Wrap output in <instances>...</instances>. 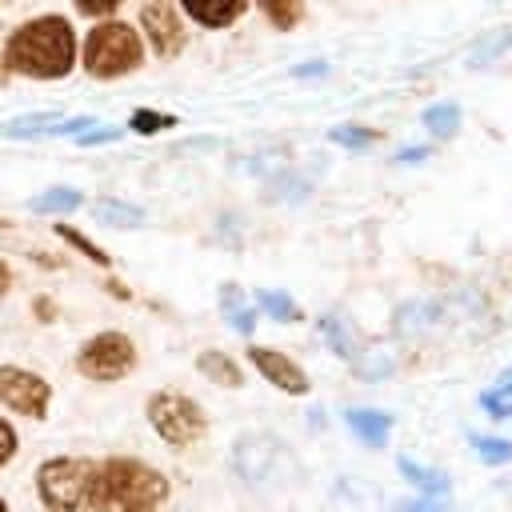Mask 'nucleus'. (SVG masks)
<instances>
[{
  "label": "nucleus",
  "instance_id": "1",
  "mask_svg": "<svg viewBox=\"0 0 512 512\" xmlns=\"http://www.w3.org/2000/svg\"><path fill=\"white\" fill-rule=\"evenodd\" d=\"M0 64L16 80L60 84L80 68V32L68 12H36L0 40Z\"/></svg>",
  "mask_w": 512,
  "mask_h": 512
},
{
  "label": "nucleus",
  "instance_id": "2",
  "mask_svg": "<svg viewBox=\"0 0 512 512\" xmlns=\"http://www.w3.org/2000/svg\"><path fill=\"white\" fill-rule=\"evenodd\" d=\"M172 500V480L144 456H96L88 512H160Z\"/></svg>",
  "mask_w": 512,
  "mask_h": 512
},
{
  "label": "nucleus",
  "instance_id": "3",
  "mask_svg": "<svg viewBox=\"0 0 512 512\" xmlns=\"http://www.w3.org/2000/svg\"><path fill=\"white\" fill-rule=\"evenodd\" d=\"M148 64V48L140 40V28L124 16H108L88 24L80 32V72L96 84H116L136 76Z\"/></svg>",
  "mask_w": 512,
  "mask_h": 512
},
{
  "label": "nucleus",
  "instance_id": "4",
  "mask_svg": "<svg viewBox=\"0 0 512 512\" xmlns=\"http://www.w3.org/2000/svg\"><path fill=\"white\" fill-rule=\"evenodd\" d=\"M228 464L236 472V480H244V488L260 492V496H280L288 488H296L300 480V460L296 452L272 436V432H244L232 440Z\"/></svg>",
  "mask_w": 512,
  "mask_h": 512
},
{
  "label": "nucleus",
  "instance_id": "5",
  "mask_svg": "<svg viewBox=\"0 0 512 512\" xmlns=\"http://www.w3.org/2000/svg\"><path fill=\"white\" fill-rule=\"evenodd\" d=\"M144 420L160 444L172 452H192L208 440V412L196 396L180 388H152L144 400Z\"/></svg>",
  "mask_w": 512,
  "mask_h": 512
},
{
  "label": "nucleus",
  "instance_id": "6",
  "mask_svg": "<svg viewBox=\"0 0 512 512\" xmlns=\"http://www.w3.org/2000/svg\"><path fill=\"white\" fill-rule=\"evenodd\" d=\"M96 456L56 452L44 456L32 472V492L44 512H88V488H92Z\"/></svg>",
  "mask_w": 512,
  "mask_h": 512
},
{
  "label": "nucleus",
  "instance_id": "7",
  "mask_svg": "<svg viewBox=\"0 0 512 512\" xmlns=\"http://www.w3.org/2000/svg\"><path fill=\"white\" fill-rule=\"evenodd\" d=\"M136 364H140V348L124 328L92 332L72 356V368L88 384H120V380H128L136 372Z\"/></svg>",
  "mask_w": 512,
  "mask_h": 512
},
{
  "label": "nucleus",
  "instance_id": "8",
  "mask_svg": "<svg viewBox=\"0 0 512 512\" xmlns=\"http://www.w3.org/2000/svg\"><path fill=\"white\" fill-rule=\"evenodd\" d=\"M52 400H56V392H52L48 376H40L28 364H12V360L0 364V408L4 412L40 424V420H48Z\"/></svg>",
  "mask_w": 512,
  "mask_h": 512
},
{
  "label": "nucleus",
  "instance_id": "9",
  "mask_svg": "<svg viewBox=\"0 0 512 512\" xmlns=\"http://www.w3.org/2000/svg\"><path fill=\"white\" fill-rule=\"evenodd\" d=\"M136 28H140V40L148 48V56L156 60H176L184 56L188 40H192V24L180 16V8L172 0H144L140 4V16H136Z\"/></svg>",
  "mask_w": 512,
  "mask_h": 512
},
{
  "label": "nucleus",
  "instance_id": "10",
  "mask_svg": "<svg viewBox=\"0 0 512 512\" xmlns=\"http://www.w3.org/2000/svg\"><path fill=\"white\" fill-rule=\"evenodd\" d=\"M244 360H248V368L264 380V384H272L276 392H284V396H308L312 392V380H308V372H304V364L292 356V352H284V348H272V344H248L244 348Z\"/></svg>",
  "mask_w": 512,
  "mask_h": 512
},
{
  "label": "nucleus",
  "instance_id": "11",
  "mask_svg": "<svg viewBox=\"0 0 512 512\" xmlns=\"http://www.w3.org/2000/svg\"><path fill=\"white\" fill-rule=\"evenodd\" d=\"M180 16L200 32H228L248 16V0H172Z\"/></svg>",
  "mask_w": 512,
  "mask_h": 512
},
{
  "label": "nucleus",
  "instance_id": "12",
  "mask_svg": "<svg viewBox=\"0 0 512 512\" xmlns=\"http://www.w3.org/2000/svg\"><path fill=\"white\" fill-rule=\"evenodd\" d=\"M340 420H344V428H348L364 448H384L388 436H392V428H396V416H392V412H384V408H364V404L344 408Z\"/></svg>",
  "mask_w": 512,
  "mask_h": 512
},
{
  "label": "nucleus",
  "instance_id": "13",
  "mask_svg": "<svg viewBox=\"0 0 512 512\" xmlns=\"http://www.w3.org/2000/svg\"><path fill=\"white\" fill-rule=\"evenodd\" d=\"M196 372L208 380V384H216V388H244V364L232 356V352H224V348H200L196 352Z\"/></svg>",
  "mask_w": 512,
  "mask_h": 512
},
{
  "label": "nucleus",
  "instance_id": "14",
  "mask_svg": "<svg viewBox=\"0 0 512 512\" xmlns=\"http://www.w3.org/2000/svg\"><path fill=\"white\" fill-rule=\"evenodd\" d=\"M320 336H324V344H328L344 364H352V356L364 348L360 328H356L344 312H324V316H320Z\"/></svg>",
  "mask_w": 512,
  "mask_h": 512
},
{
  "label": "nucleus",
  "instance_id": "15",
  "mask_svg": "<svg viewBox=\"0 0 512 512\" xmlns=\"http://www.w3.org/2000/svg\"><path fill=\"white\" fill-rule=\"evenodd\" d=\"M220 312H224V320H228V328L232 332H240L244 340L256 332V320H260V312H256V304L228 280V284H220Z\"/></svg>",
  "mask_w": 512,
  "mask_h": 512
},
{
  "label": "nucleus",
  "instance_id": "16",
  "mask_svg": "<svg viewBox=\"0 0 512 512\" xmlns=\"http://www.w3.org/2000/svg\"><path fill=\"white\" fill-rule=\"evenodd\" d=\"M396 468H400V476L420 492V496H448V488H452V480H448V472L444 468H432V464H420L416 456H396Z\"/></svg>",
  "mask_w": 512,
  "mask_h": 512
},
{
  "label": "nucleus",
  "instance_id": "17",
  "mask_svg": "<svg viewBox=\"0 0 512 512\" xmlns=\"http://www.w3.org/2000/svg\"><path fill=\"white\" fill-rule=\"evenodd\" d=\"M260 16H264V24L272 28V32H296L300 24H304V16H308V0H248Z\"/></svg>",
  "mask_w": 512,
  "mask_h": 512
},
{
  "label": "nucleus",
  "instance_id": "18",
  "mask_svg": "<svg viewBox=\"0 0 512 512\" xmlns=\"http://www.w3.org/2000/svg\"><path fill=\"white\" fill-rule=\"evenodd\" d=\"M84 204V192L80 188H72V184H52V188H44V192H36L32 200H28V212L32 216H68V212H76Z\"/></svg>",
  "mask_w": 512,
  "mask_h": 512
},
{
  "label": "nucleus",
  "instance_id": "19",
  "mask_svg": "<svg viewBox=\"0 0 512 512\" xmlns=\"http://www.w3.org/2000/svg\"><path fill=\"white\" fill-rule=\"evenodd\" d=\"M92 216L100 220V224H108V228H144V220H148V212L140 208V204H128V200H116V196H100V200H92Z\"/></svg>",
  "mask_w": 512,
  "mask_h": 512
},
{
  "label": "nucleus",
  "instance_id": "20",
  "mask_svg": "<svg viewBox=\"0 0 512 512\" xmlns=\"http://www.w3.org/2000/svg\"><path fill=\"white\" fill-rule=\"evenodd\" d=\"M252 304H256L260 316H272L276 324H304V308L284 288H260L252 296Z\"/></svg>",
  "mask_w": 512,
  "mask_h": 512
},
{
  "label": "nucleus",
  "instance_id": "21",
  "mask_svg": "<svg viewBox=\"0 0 512 512\" xmlns=\"http://www.w3.org/2000/svg\"><path fill=\"white\" fill-rule=\"evenodd\" d=\"M420 124L428 128L432 140H452L456 128H460V104H456V100H432V104L420 112Z\"/></svg>",
  "mask_w": 512,
  "mask_h": 512
},
{
  "label": "nucleus",
  "instance_id": "22",
  "mask_svg": "<svg viewBox=\"0 0 512 512\" xmlns=\"http://www.w3.org/2000/svg\"><path fill=\"white\" fill-rule=\"evenodd\" d=\"M52 232H56V240H60V244H68L72 252H80L88 264H96V268H104V272L112 268V256H108V252H104L88 232H80L76 224H52Z\"/></svg>",
  "mask_w": 512,
  "mask_h": 512
},
{
  "label": "nucleus",
  "instance_id": "23",
  "mask_svg": "<svg viewBox=\"0 0 512 512\" xmlns=\"http://www.w3.org/2000/svg\"><path fill=\"white\" fill-rule=\"evenodd\" d=\"M476 404H480L484 416H492V420H512V368H504V372L476 396Z\"/></svg>",
  "mask_w": 512,
  "mask_h": 512
},
{
  "label": "nucleus",
  "instance_id": "24",
  "mask_svg": "<svg viewBox=\"0 0 512 512\" xmlns=\"http://www.w3.org/2000/svg\"><path fill=\"white\" fill-rule=\"evenodd\" d=\"M468 444H472L476 460L488 464V468L512 464V440H508V436H496V432H468Z\"/></svg>",
  "mask_w": 512,
  "mask_h": 512
},
{
  "label": "nucleus",
  "instance_id": "25",
  "mask_svg": "<svg viewBox=\"0 0 512 512\" xmlns=\"http://www.w3.org/2000/svg\"><path fill=\"white\" fill-rule=\"evenodd\" d=\"M328 140L336 144V148H344V152H364V148H372V144H380V132L376 128H368V124H332L328 128Z\"/></svg>",
  "mask_w": 512,
  "mask_h": 512
},
{
  "label": "nucleus",
  "instance_id": "26",
  "mask_svg": "<svg viewBox=\"0 0 512 512\" xmlns=\"http://www.w3.org/2000/svg\"><path fill=\"white\" fill-rule=\"evenodd\" d=\"M164 128H180V120L172 112H156V108H136L128 116V132L132 136H160Z\"/></svg>",
  "mask_w": 512,
  "mask_h": 512
},
{
  "label": "nucleus",
  "instance_id": "27",
  "mask_svg": "<svg viewBox=\"0 0 512 512\" xmlns=\"http://www.w3.org/2000/svg\"><path fill=\"white\" fill-rule=\"evenodd\" d=\"M124 4H128V0H72V12H76L80 20H88V24H96V20L120 16Z\"/></svg>",
  "mask_w": 512,
  "mask_h": 512
},
{
  "label": "nucleus",
  "instance_id": "28",
  "mask_svg": "<svg viewBox=\"0 0 512 512\" xmlns=\"http://www.w3.org/2000/svg\"><path fill=\"white\" fill-rule=\"evenodd\" d=\"M388 512H456L448 500H440V496H400V500H392L388 504Z\"/></svg>",
  "mask_w": 512,
  "mask_h": 512
},
{
  "label": "nucleus",
  "instance_id": "29",
  "mask_svg": "<svg viewBox=\"0 0 512 512\" xmlns=\"http://www.w3.org/2000/svg\"><path fill=\"white\" fill-rule=\"evenodd\" d=\"M504 48H512V28H496L492 36H484V40H480V48H476V52H472L468 60H472V68H480L484 60H492V56H500Z\"/></svg>",
  "mask_w": 512,
  "mask_h": 512
},
{
  "label": "nucleus",
  "instance_id": "30",
  "mask_svg": "<svg viewBox=\"0 0 512 512\" xmlns=\"http://www.w3.org/2000/svg\"><path fill=\"white\" fill-rule=\"evenodd\" d=\"M16 452H20V432H16V424L8 416H0V472L16 460Z\"/></svg>",
  "mask_w": 512,
  "mask_h": 512
},
{
  "label": "nucleus",
  "instance_id": "31",
  "mask_svg": "<svg viewBox=\"0 0 512 512\" xmlns=\"http://www.w3.org/2000/svg\"><path fill=\"white\" fill-rule=\"evenodd\" d=\"M120 136H124V128H108V124H96V128L80 132V136H76V144H80V148H100V144H116Z\"/></svg>",
  "mask_w": 512,
  "mask_h": 512
},
{
  "label": "nucleus",
  "instance_id": "32",
  "mask_svg": "<svg viewBox=\"0 0 512 512\" xmlns=\"http://www.w3.org/2000/svg\"><path fill=\"white\" fill-rule=\"evenodd\" d=\"M32 316H36L40 324H52V320L60 316V304L48 300V296H36V300H32Z\"/></svg>",
  "mask_w": 512,
  "mask_h": 512
},
{
  "label": "nucleus",
  "instance_id": "33",
  "mask_svg": "<svg viewBox=\"0 0 512 512\" xmlns=\"http://www.w3.org/2000/svg\"><path fill=\"white\" fill-rule=\"evenodd\" d=\"M424 156H432V148H428V144H412V148H400V152H396V160H400V164H420Z\"/></svg>",
  "mask_w": 512,
  "mask_h": 512
},
{
  "label": "nucleus",
  "instance_id": "34",
  "mask_svg": "<svg viewBox=\"0 0 512 512\" xmlns=\"http://www.w3.org/2000/svg\"><path fill=\"white\" fill-rule=\"evenodd\" d=\"M104 292H108V296H116V300H132L128 284H124L120 276H104Z\"/></svg>",
  "mask_w": 512,
  "mask_h": 512
},
{
  "label": "nucleus",
  "instance_id": "35",
  "mask_svg": "<svg viewBox=\"0 0 512 512\" xmlns=\"http://www.w3.org/2000/svg\"><path fill=\"white\" fill-rule=\"evenodd\" d=\"M12 284H16V272H12V264L0 256V296H8V292H12Z\"/></svg>",
  "mask_w": 512,
  "mask_h": 512
},
{
  "label": "nucleus",
  "instance_id": "36",
  "mask_svg": "<svg viewBox=\"0 0 512 512\" xmlns=\"http://www.w3.org/2000/svg\"><path fill=\"white\" fill-rule=\"evenodd\" d=\"M324 72H328V64H324V60H308V64L292 68V76H324Z\"/></svg>",
  "mask_w": 512,
  "mask_h": 512
},
{
  "label": "nucleus",
  "instance_id": "37",
  "mask_svg": "<svg viewBox=\"0 0 512 512\" xmlns=\"http://www.w3.org/2000/svg\"><path fill=\"white\" fill-rule=\"evenodd\" d=\"M8 80H12V76H8V72H4V64H0V88H8Z\"/></svg>",
  "mask_w": 512,
  "mask_h": 512
},
{
  "label": "nucleus",
  "instance_id": "38",
  "mask_svg": "<svg viewBox=\"0 0 512 512\" xmlns=\"http://www.w3.org/2000/svg\"><path fill=\"white\" fill-rule=\"evenodd\" d=\"M0 512H12V504H8V496L0 492Z\"/></svg>",
  "mask_w": 512,
  "mask_h": 512
},
{
  "label": "nucleus",
  "instance_id": "39",
  "mask_svg": "<svg viewBox=\"0 0 512 512\" xmlns=\"http://www.w3.org/2000/svg\"><path fill=\"white\" fill-rule=\"evenodd\" d=\"M0 228H8V220H4V216H0Z\"/></svg>",
  "mask_w": 512,
  "mask_h": 512
},
{
  "label": "nucleus",
  "instance_id": "40",
  "mask_svg": "<svg viewBox=\"0 0 512 512\" xmlns=\"http://www.w3.org/2000/svg\"><path fill=\"white\" fill-rule=\"evenodd\" d=\"M0 4H4V0H0Z\"/></svg>",
  "mask_w": 512,
  "mask_h": 512
}]
</instances>
